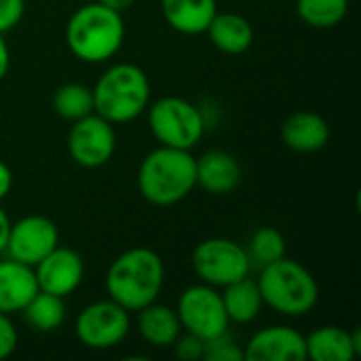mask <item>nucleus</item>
Masks as SVG:
<instances>
[{
	"mask_svg": "<svg viewBox=\"0 0 361 361\" xmlns=\"http://www.w3.org/2000/svg\"><path fill=\"white\" fill-rule=\"evenodd\" d=\"M25 13V0H0V34L17 27Z\"/></svg>",
	"mask_w": 361,
	"mask_h": 361,
	"instance_id": "obj_28",
	"label": "nucleus"
},
{
	"mask_svg": "<svg viewBox=\"0 0 361 361\" xmlns=\"http://www.w3.org/2000/svg\"><path fill=\"white\" fill-rule=\"evenodd\" d=\"M296 13L307 25L328 30L345 21L349 13V0H298Z\"/></svg>",
	"mask_w": 361,
	"mask_h": 361,
	"instance_id": "obj_24",
	"label": "nucleus"
},
{
	"mask_svg": "<svg viewBox=\"0 0 361 361\" xmlns=\"http://www.w3.org/2000/svg\"><path fill=\"white\" fill-rule=\"evenodd\" d=\"M307 360L351 361L361 353L360 330H345L338 326H322L305 336Z\"/></svg>",
	"mask_w": 361,
	"mask_h": 361,
	"instance_id": "obj_14",
	"label": "nucleus"
},
{
	"mask_svg": "<svg viewBox=\"0 0 361 361\" xmlns=\"http://www.w3.org/2000/svg\"><path fill=\"white\" fill-rule=\"evenodd\" d=\"M38 292L34 269L13 258L0 260V313H19Z\"/></svg>",
	"mask_w": 361,
	"mask_h": 361,
	"instance_id": "obj_17",
	"label": "nucleus"
},
{
	"mask_svg": "<svg viewBox=\"0 0 361 361\" xmlns=\"http://www.w3.org/2000/svg\"><path fill=\"white\" fill-rule=\"evenodd\" d=\"M53 110L74 123L93 112V91L82 82H66L53 93Z\"/></svg>",
	"mask_w": 361,
	"mask_h": 361,
	"instance_id": "obj_23",
	"label": "nucleus"
},
{
	"mask_svg": "<svg viewBox=\"0 0 361 361\" xmlns=\"http://www.w3.org/2000/svg\"><path fill=\"white\" fill-rule=\"evenodd\" d=\"M192 271L212 288H224L243 279L252 271V262L243 245L224 237H209L192 252Z\"/></svg>",
	"mask_w": 361,
	"mask_h": 361,
	"instance_id": "obj_7",
	"label": "nucleus"
},
{
	"mask_svg": "<svg viewBox=\"0 0 361 361\" xmlns=\"http://www.w3.org/2000/svg\"><path fill=\"white\" fill-rule=\"evenodd\" d=\"M163 17L180 34H205L214 15L218 13L216 0H161Z\"/></svg>",
	"mask_w": 361,
	"mask_h": 361,
	"instance_id": "obj_19",
	"label": "nucleus"
},
{
	"mask_svg": "<svg viewBox=\"0 0 361 361\" xmlns=\"http://www.w3.org/2000/svg\"><path fill=\"white\" fill-rule=\"evenodd\" d=\"M192 188H197V169L190 150L159 146L146 154L137 169V190L150 205H176Z\"/></svg>",
	"mask_w": 361,
	"mask_h": 361,
	"instance_id": "obj_3",
	"label": "nucleus"
},
{
	"mask_svg": "<svg viewBox=\"0 0 361 361\" xmlns=\"http://www.w3.org/2000/svg\"><path fill=\"white\" fill-rule=\"evenodd\" d=\"M205 34L212 44L226 55H241L254 42V27L239 13H216Z\"/></svg>",
	"mask_w": 361,
	"mask_h": 361,
	"instance_id": "obj_20",
	"label": "nucleus"
},
{
	"mask_svg": "<svg viewBox=\"0 0 361 361\" xmlns=\"http://www.w3.org/2000/svg\"><path fill=\"white\" fill-rule=\"evenodd\" d=\"M8 228H11V218H8L6 212L0 207V254H4L6 239H8Z\"/></svg>",
	"mask_w": 361,
	"mask_h": 361,
	"instance_id": "obj_32",
	"label": "nucleus"
},
{
	"mask_svg": "<svg viewBox=\"0 0 361 361\" xmlns=\"http://www.w3.org/2000/svg\"><path fill=\"white\" fill-rule=\"evenodd\" d=\"M197 186L209 195L222 197L233 192L241 182V165L226 150H209L195 159Z\"/></svg>",
	"mask_w": 361,
	"mask_h": 361,
	"instance_id": "obj_15",
	"label": "nucleus"
},
{
	"mask_svg": "<svg viewBox=\"0 0 361 361\" xmlns=\"http://www.w3.org/2000/svg\"><path fill=\"white\" fill-rule=\"evenodd\" d=\"M205 361H243V349L226 334L216 336L212 341H205Z\"/></svg>",
	"mask_w": 361,
	"mask_h": 361,
	"instance_id": "obj_26",
	"label": "nucleus"
},
{
	"mask_svg": "<svg viewBox=\"0 0 361 361\" xmlns=\"http://www.w3.org/2000/svg\"><path fill=\"white\" fill-rule=\"evenodd\" d=\"M17 343H19V336H17V328L11 315L0 313V360L11 357L17 349Z\"/></svg>",
	"mask_w": 361,
	"mask_h": 361,
	"instance_id": "obj_29",
	"label": "nucleus"
},
{
	"mask_svg": "<svg viewBox=\"0 0 361 361\" xmlns=\"http://www.w3.org/2000/svg\"><path fill=\"white\" fill-rule=\"evenodd\" d=\"M171 347L176 351V357L182 361L203 360V355H205V341H201L199 336L188 334V332L180 334Z\"/></svg>",
	"mask_w": 361,
	"mask_h": 361,
	"instance_id": "obj_27",
	"label": "nucleus"
},
{
	"mask_svg": "<svg viewBox=\"0 0 361 361\" xmlns=\"http://www.w3.org/2000/svg\"><path fill=\"white\" fill-rule=\"evenodd\" d=\"M123 42V15L102 2L78 6L66 23V44L70 53L85 63L108 61L121 51Z\"/></svg>",
	"mask_w": 361,
	"mask_h": 361,
	"instance_id": "obj_2",
	"label": "nucleus"
},
{
	"mask_svg": "<svg viewBox=\"0 0 361 361\" xmlns=\"http://www.w3.org/2000/svg\"><path fill=\"white\" fill-rule=\"evenodd\" d=\"M97 2H102L104 6H108V8H112V11H116V13L123 15L125 11H129L133 6L135 0H97Z\"/></svg>",
	"mask_w": 361,
	"mask_h": 361,
	"instance_id": "obj_33",
	"label": "nucleus"
},
{
	"mask_svg": "<svg viewBox=\"0 0 361 361\" xmlns=\"http://www.w3.org/2000/svg\"><path fill=\"white\" fill-rule=\"evenodd\" d=\"M11 188H13V173H11V167H8L4 161H0V201L8 197Z\"/></svg>",
	"mask_w": 361,
	"mask_h": 361,
	"instance_id": "obj_30",
	"label": "nucleus"
},
{
	"mask_svg": "<svg viewBox=\"0 0 361 361\" xmlns=\"http://www.w3.org/2000/svg\"><path fill=\"white\" fill-rule=\"evenodd\" d=\"M245 252H247V258H250L252 267L262 269V267H267V264H271V262L286 256V239L277 228L262 226L252 235L250 245L245 247Z\"/></svg>",
	"mask_w": 361,
	"mask_h": 361,
	"instance_id": "obj_25",
	"label": "nucleus"
},
{
	"mask_svg": "<svg viewBox=\"0 0 361 361\" xmlns=\"http://www.w3.org/2000/svg\"><path fill=\"white\" fill-rule=\"evenodd\" d=\"M222 290L224 292L220 294H222L224 311L231 324H252L260 315L264 302H262L258 283L250 279V275L224 286Z\"/></svg>",
	"mask_w": 361,
	"mask_h": 361,
	"instance_id": "obj_21",
	"label": "nucleus"
},
{
	"mask_svg": "<svg viewBox=\"0 0 361 361\" xmlns=\"http://www.w3.org/2000/svg\"><path fill=\"white\" fill-rule=\"evenodd\" d=\"M165 283V264L150 247H131L116 256L106 273L108 298L135 313L154 302Z\"/></svg>",
	"mask_w": 361,
	"mask_h": 361,
	"instance_id": "obj_1",
	"label": "nucleus"
},
{
	"mask_svg": "<svg viewBox=\"0 0 361 361\" xmlns=\"http://www.w3.org/2000/svg\"><path fill=\"white\" fill-rule=\"evenodd\" d=\"M116 150V133L110 121L91 112L72 123L68 133V152L70 159L85 167L97 169L104 167Z\"/></svg>",
	"mask_w": 361,
	"mask_h": 361,
	"instance_id": "obj_10",
	"label": "nucleus"
},
{
	"mask_svg": "<svg viewBox=\"0 0 361 361\" xmlns=\"http://www.w3.org/2000/svg\"><path fill=\"white\" fill-rule=\"evenodd\" d=\"M283 144L300 154H311L328 146L330 142V125L317 112L300 110L290 114L281 125Z\"/></svg>",
	"mask_w": 361,
	"mask_h": 361,
	"instance_id": "obj_16",
	"label": "nucleus"
},
{
	"mask_svg": "<svg viewBox=\"0 0 361 361\" xmlns=\"http://www.w3.org/2000/svg\"><path fill=\"white\" fill-rule=\"evenodd\" d=\"M148 127L159 146L192 150L203 133H205V118L201 110L176 95H165L154 104H148Z\"/></svg>",
	"mask_w": 361,
	"mask_h": 361,
	"instance_id": "obj_6",
	"label": "nucleus"
},
{
	"mask_svg": "<svg viewBox=\"0 0 361 361\" xmlns=\"http://www.w3.org/2000/svg\"><path fill=\"white\" fill-rule=\"evenodd\" d=\"M11 66V53H8V44L4 40V34H0V80L6 76Z\"/></svg>",
	"mask_w": 361,
	"mask_h": 361,
	"instance_id": "obj_31",
	"label": "nucleus"
},
{
	"mask_svg": "<svg viewBox=\"0 0 361 361\" xmlns=\"http://www.w3.org/2000/svg\"><path fill=\"white\" fill-rule=\"evenodd\" d=\"M19 313L23 315L25 326L34 332H40V334H49V332L59 330L66 322V315H68L63 298L49 294V292H42V290H38Z\"/></svg>",
	"mask_w": 361,
	"mask_h": 361,
	"instance_id": "obj_22",
	"label": "nucleus"
},
{
	"mask_svg": "<svg viewBox=\"0 0 361 361\" xmlns=\"http://www.w3.org/2000/svg\"><path fill=\"white\" fill-rule=\"evenodd\" d=\"M256 283L264 307L286 317H305L319 302V283L313 273L286 256L262 267Z\"/></svg>",
	"mask_w": 361,
	"mask_h": 361,
	"instance_id": "obj_4",
	"label": "nucleus"
},
{
	"mask_svg": "<svg viewBox=\"0 0 361 361\" xmlns=\"http://www.w3.org/2000/svg\"><path fill=\"white\" fill-rule=\"evenodd\" d=\"M182 332L195 334L201 341H212L228 332V315L224 311L222 294L218 288L207 283H197L186 288L176 307Z\"/></svg>",
	"mask_w": 361,
	"mask_h": 361,
	"instance_id": "obj_8",
	"label": "nucleus"
},
{
	"mask_svg": "<svg viewBox=\"0 0 361 361\" xmlns=\"http://www.w3.org/2000/svg\"><path fill=\"white\" fill-rule=\"evenodd\" d=\"M135 313H137L135 315L137 334L150 347H161V349L171 347L176 343V338L182 334L178 313H176V309H171L167 305H159L154 300Z\"/></svg>",
	"mask_w": 361,
	"mask_h": 361,
	"instance_id": "obj_18",
	"label": "nucleus"
},
{
	"mask_svg": "<svg viewBox=\"0 0 361 361\" xmlns=\"http://www.w3.org/2000/svg\"><path fill=\"white\" fill-rule=\"evenodd\" d=\"M131 330V315L114 300H97L87 305L74 324L76 338L95 351H106L121 345Z\"/></svg>",
	"mask_w": 361,
	"mask_h": 361,
	"instance_id": "obj_9",
	"label": "nucleus"
},
{
	"mask_svg": "<svg viewBox=\"0 0 361 361\" xmlns=\"http://www.w3.org/2000/svg\"><path fill=\"white\" fill-rule=\"evenodd\" d=\"M91 91L93 112L112 125L135 121L142 112H146L150 104V80L146 72L135 63L110 66L97 78Z\"/></svg>",
	"mask_w": 361,
	"mask_h": 361,
	"instance_id": "obj_5",
	"label": "nucleus"
},
{
	"mask_svg": "<svg viewBox=\"0 0 361 361\" xmlns=\"http://www.w3.org/2000/svg\"><path fill=\"white\" fill-rule=\"evenodd\" d=\"M59 245V231L47 216H25L11 222L4 254L21 264L36 267L51 250Z\"/></svg>",
	"mask_w": 361,
	"mask_h": 361,
	"instance_id": "obj_11",
	"label": "nucleus"
},
{
	"mask_svg": "<svg viewBox=\"0 0 361 361\" xmlns=\"http://www.w3.org/2000/svg\"><path fill=\"white\" fill-rule=\"evenodd\" d=\"M247 361H305V336L290 326H269L258 330L245 345Z\"/></svg>",
	"mask_w": 361,
	"mask_h": 361,
	"instance_id": "obj_13",
	"label": "nucleus"
},
{
	"mask_svg": "<svg viewBox=\"0 0 361 361\" xmlns=\"http://www.w3.org/2000/svg\"><path fill=\"white\" fill-rule=\"evenodd\" d=\"M34 277L38 290L66 298L80 288L85 279V262L72 247L57 245L34 267Z\"/></svg>",
	"mask_w": 361,
	"mask_h": 361,
	"instance_id": "obj_12",
	"label": "nucleus"
}]
</instances>
